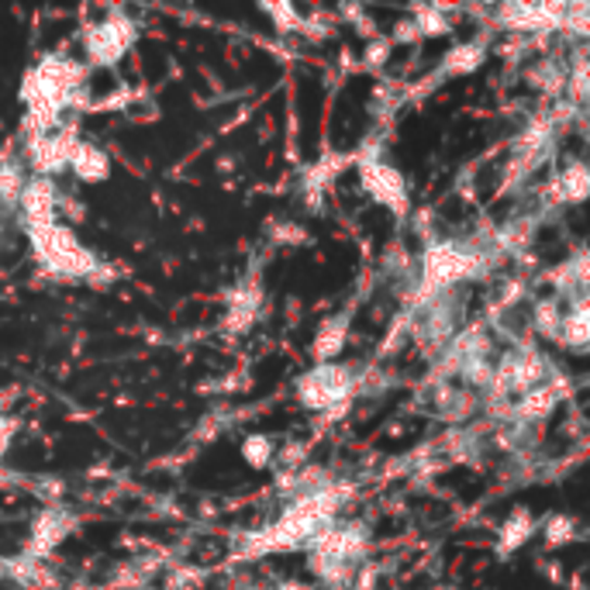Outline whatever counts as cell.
<instances>
[{
	"label": "cell",
	"mask_w": 590,
	"mask_h": 590,
	"mask_svg": "<svg viewBox=\"0 0 590 590\" xmlns=\"http://www.w3.org/2000/svg\"><path fill=\"white\" fill-rule=\"evenodd\" d=\"M35 256L42 259L46 270L63 273V277H80L93 270V259L84 253V245H76V239L60 225H42L35 228Z\"/></svg>",
	"instance_id": "cell-1"
},
{
	"label": "cell",
	"mask_w": 590,
	"mask_h": 590,
	"mask_svg": "<svg viewBox=\"0 0 590 590\" xmlns=\"http://www.w3.org/2000/svg\"><path fill=\"white\" fill-rule=\"evenodd\" d=\"M300 401L308 408H329L349 394V373L338 367H318L300 380Z\"/></svg>",
	"instance_id": "cell-2"
},
{
	"label": "cell",
	"mask_w": 590,
	"mask_h": 590,
	"mask_svg": "<svg viewBox=\"0 0 590 590\" xmlns=\"http://www.w3.org/2000/svg\"><path fill=\"white\" fill-rule=\"evenodd\" d=\"M131 25L128 22H104L87 31V55L93 63H114L121 60V52L131 42Z\"/></svg>",
	"instance_id": "cell-3"
},
{
	"label": "cell",
	"mask_w": 590,
	"mask_h": 590,
	"mask_svg": "<svg viewBox=\"0 0 590 590\" xmlns=\"http://www.w3.org/2000/svg\"><path fill=\"white\" fill-rule=\"evenodd\" d=\"M542 356H536V352H515V356H508L504 363H501V370H498V376H493V387L498 390H531L536 387V380H539V373H542V363H539Z\"/></svg>",
	"instance_id": "cell-4"
},
{
	"label": "cell",
	"mask_w": 590,
	"mask_h": 590,
	"mask_svg": "<svg viewBox=\"0 0 590 590\" xmlns=\"http://www.w3.org/2000/svg\"><path fill=\"white\" fill-rule=\"evenodd\" d=\"M363 180H367L370 194H373L376 201L390 204L394 211H405L408 197H405V183H401V177H397V169H390V166H384V163H367V166H363Z\"/></svg>",
	"instance_id": "cell-5"
},
{
	"label": "cell",
	"mask_w": 590,
	"mask_h": 590,
	"mask_svg": "<svg viewBox=\"0 0 590 590\" xmlns=\"http://www.w3.org/2000/svg\"><path fill=\"white\" fill-rule=\"evenodd\" d=\"M22 207H25V215L35 228H42V225H52V207H55V197H52V187L46 180H31L28 187H22Z\"/></svg>",
	"instance_id": "cell-6"
},
{
	"label": "cell",
	"mask_w": 590,
	"mask_h": 590,
	"mask_svg": "<svg viewBox=\"0 0 590 590\" xmlns=\"http://www.w3.org/2000/svg\"><path fill=\"white\" fill-rule=\"evenodd\" d=\"M69 166L76 169V177H84V180H104L107 177V159L90 145H76L73 156H69Z\"/></svg>",
	"instance_id": "cell-7"
},
{
	"label": "cell",
	"mask_w": 590,
	"mask_h": 590,
	"mask_svg": "<svg viewBox=\"0 0 590 590\" xmlns=\"http://www.w3.org/2000/svg\"><path fill=\"white\" fill-rule=\"evenodd\" d=\"M560 335H563L566 346H574V349H583L587 346V308H583V300L563 318Z\"/></svg>",
	"instance_id": "cell-8"
},
{
	"label": "cell",
	"mask_w": 590,
	"mask_h": 590,
	"mask_svg": "<svg viewBox=\"0 0 590 590\" xmlns=\"http://www.w3.org/2000/svg\"><path fill=\"white\" fill-rule=\"evenodd\" d=\"M587 194V169L580 163H574L569 169H563V180H560V197L563 201H583Z\"/></svg>",
	"instance_id": "cell-9"
},
{
	"label": "cell",
	"mask_w": 590,
	"mask_h": 590,
	"mask_svg": "<svg viewBox=\"0 0 590 590\" xmlns=\"http://www.w3.org/2000/svg\"><path fill=\"white\" fill-rule=\"evenodd\" d=\"M342 342H346V321H332V325L321 329L318 342H315V352L325 359V356H335L342 349Z\"/></svg>",
	"instance_id": "cell-10"
},
{
	"label": "cell",
	"mask_w": 590,
	"mask_h": 590,
	"mask_svg": "<svg viewBox=\"0 0 590 590\" xmlns=\"http://www.w3.org/2000/svg\"><path fill=\"white\" fill-rule=\"evenodd\" d=\"M484 60V49L480 46H460L452 55H449V69L452 73H470L473 66H480Z\"/></svg>",
	"instance_id": "cell-11"
},
{
	"label": "cell",
	"mask_w": 590,
	"mask_h": 590,
	"mask_svg": "<svg viewBox=\"0 0 590 590\" xmlns=\"http://www.w3.org/2000/svg\"><path fill=\"white\" fill-rule=\"evenodd\" d=\"M528 531H531L528 518H525V515H518L515 522H511V525L504 528V536H501V549H504V553H511V549H518V546L528 539Z\"/></svg>",
	"instance_id": "cell-12"
},
{
	"label": "cell",
	"mask_w": 590,
	"mask_h": 590,
	"mask_svg": "<svg viewBox=\"0 0 590 590\" xmlns=\"http://www.w3.org/2000/svg\"><path fill=\"white\" fill-rule=\"evenodd\" d=\"M245 460H249L253 466H262L266 460H270V442H266V439H249V442H245Z\"/></svg>",
	"instance_id": "cell-13"
},
{
	"label": "cell",
	"mask_w": 590,
	"mask_h": 590,
	"mask_svg": "<svg viewBox=\"0 0 590 590\" xmlns=\"http://www.w3.org/2000/svg\"><path fill=\"white\" fill-rule=\"evenodd\" d=\"M17 190H22V180H17V169L0 166V197H17Z\"/></svg>",
	"instance_id": "cell-14"
},
{
	"label": "cell",
	"mask_w": 590,
	"mask_h": 590,
	"mask_svg": "<svg viewBox=\"0 0 590 590\" xmlns=\"http://www.w3.org/2000/svg\"><path fill=\"white\" fill-rule=\"evenodd\" d=\"M569 525H574L569 518H553V522H549V539H553V542H560V536L569 539V531H574Z\"/></svg>",
	"instance_id": "cell-15"
},
{
	"label": "cell",
	"mask_w": 590,
	"mask_h": 590,
	"mask_svg": "<svg viewBox=\"0 0 590 590\" xmlns=\"http://www.w3.org/2000/svg\"><path fill=\"white\" fill-rule=\"evenodd\" d=\"M280 590H304V587H280Z\"/></svg>",
	"instance_id": "cell-16"
}]
</instances>
